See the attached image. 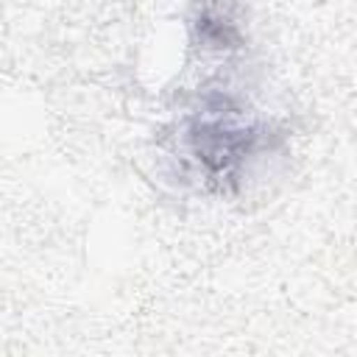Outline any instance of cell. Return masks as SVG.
<instances>
[{"label":"cell","instance_id":"obj_1","mask_svg":"<svg viewBox=\"0 0 357 357\" xmlns=\"http://www.w3.org/2000/svg\"><path fill=\"white\" fill-rule=\"evenodd\" d=\"M257 139V128L251 126H234L229 117H212V120H195L190 128V142L198 156V162L209 173H231V167L251 153Z\"/></svg>","mask_w":357,"mask_h":357}]
</instances>
